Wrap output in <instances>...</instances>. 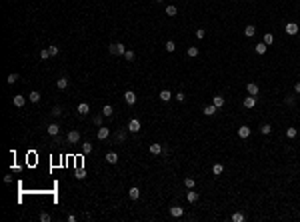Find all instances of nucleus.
<instances>
[{"label": "nucleus", "mask_w": 300, "mask_h": 222, "mask_svg": "<svg viewBox=\"0 0 300 222\" xmlns=\"http://www.w3.org/2000/svg\"><path fill=\"white\" fill-rule=\"evenodd\" d=\"M246 90H248V94H252V96H258V92H260V88H258V84H256V82H248L246 84Z\"/></svg>", "instance_id": "obj_4"}, {"label": "nucleus", "mask_w": 300, "mask_h": 222, "mask_svg": "<svg viewBox=\"0 0 300 222\" xmlns=\"http://www.w3.org/2000/svg\"><path fill=\"white\" fill-rule=\"evenodd\" d=\"M112 114H114V110H112V106H110V104H106L104 108H102V116H108V118H110Z\"/></svg>", "instance_id": "obj_27"}, {"label": "nucleus", "mask_w": 300, "mask_h": 222, "mask_svg": "<svg viewBox=\"0 0 300 222\" xmlns=\"http://www.w3.org/2000/svg\"><path fill=\"white\" fill-rule=\"evenodd\" d=\"M162 154L168 156V154H170V148H168V146H162Z\"/></svg>", "instance_id": "obj_48"}, {"label": "nucleus", "mask_w": 300, "mask_h": 222, "mask_svg": "<svg viewBox=\"0 0 300 222\" xmlns=\"http://www.w3.org/2000/svg\"><path fill=\"white\" fill-rule=\"evenodd\" d=\"M82 152L84 154H90L92 152V142H82Z\"/></svg>", "instance_id": "obj_30"}, {"label": "nucleus", "mask_w": 300, "mask_h": 222, "mask_svg": "<svg viewBox=\"0 0 300 222\" xmlns=\"http://www.w3.org/2000/svg\"><path fill=\"white\" fill-rule=\"evenodd\" d=\"M294 92H298V94H300V82L294 84Z\"/></svg>", "instance_id": "obj_49"}, {"label": "nucleus", "mask_w": 300, "mask_h": 222, "mask_svg": "<svg viewBox=\"0 0 300 222\" xmlns=\"http://www.w3.org/2000/svg\"><path fill=\"white\" fill-rule=\"evenodd\" d=\"M58 132H60V126H58L56 122L48 124V134H50V136H58Z\"/></svg>", "instance_id": "obj_10"}, {"label": "nucleus", "mask_w": 300, "mask_h": 222, "mask_svg": "<svg viewBox=\"0 0 300 222\" xmlns=\"http://www.w3.org/2000/svg\"><path fill=\"white\" fill-rule=\"evenodd\" d=\"M128 130H130V132H134V134H136V132H140V120H138V118H132V120L128 122Z\"/></svg>", "instance_id": "obj_3"}, {"label": "nucleus", "mask_w": 300, "mask_h": 222, "mask_svg": "<svg viewBox=\"0 0 300 222\" xmlns=\"http://www.w3.org/2000/svg\"><path fill=\"white\" fill-rule=\"evenodd\" d=\"M224 102H226L224 96H214V98H212V104H214L216 108H222V106H224Z\"/></svg>", "instance_id": "obj_14"}, {"label": "nucleus", "mask_w": 300, "mask_h": 222, "mask_svg": "<svg viewBox=\"0 0 300 222\" xmlns=\"http://www.w3.org/2000/svg\"><path fill=\"white\" fill-rule=\"evenodd\" d=\"M196 38H198V40H202V38H204V30H202V28H198V30H196Z\"/></svg>", "instance_id": "obj_47"}, {"label": "nucleus", "mask_w": 300, "mask_h": 222, "mask_svg": "<svg viewBox=\"0 0 300 222\" xmlns=\"http://www.w3.org/2000/svg\"><path fill=\"white\" fill-rule=\"evenodd\" d=\"M260 132H262L264 136H266V134H270V132H272V126H270V124H262V126H260Z\"/></svg>", "instance_id": "obj_31"}, {"label": "nucleus", "mask_w": 300, "mask_h": 222, "mask_svg": "<svg viewBox=\"0 0 300 222\" xmlns=\"http://www.w3.org/2000/svg\"><path fill=\"white\" fill-rule=\"evenodd\" d=\"M124 58H126V60H128V62H132V60H134V58H136V54H134L132 50H126V52H124Z\"/></svg>", "instance_id": "obj_35"}, {"label": "nucleus", "mask_w": 300, "mask_h": 222, "mask_svg": "<svg viewBox=\"0 0 300 222\" xmlns=\"http://www.w3.org/2000/svg\"><path fill=\"white\" fill-rule=\"evenodd\" d=\"M188 56H190V58H196V56H198V48H196V46H190V48H188Z\"/></svg>", "instance_id": "obj_34"}, {"label": "nucleus", "mask_w": 300, "mask_h": 222, "mask_svg": "<svg viewBox=\"0 0 300 222\" xmlns=\"http://www.w3.org/2000/svg\"><path fill=\"white\" fill-rule=\"evenodd\" d=\"M164 48H166V52H174V50H176V44H174L172 40H168L166 44H164Z\"/></svg>", "instance_id": "obj_32"}, {"label": "nucleus", "mask_w": 300, "mask_h": 222, "mask_svg": "<svg viewBox=\"0 0 300 222\" xmlns=\"http://www.w3.org/2000/svg\"><path fill=\"white\" fill-rule=\"evenodd\" d=\"M262 42H264V44H266V46H270V44H272V42H274V36H272V34H270V32H266V34H264V38H262Z\"/></svg>", "instance_id": "obj_28"}, {"label": "nucleus", "mask_w": 300, "mask_h": 222, "mask_svg": "<svg viewBox=\"0 0 300 222\" xmlns=\"http://www.w3.org/2000/svg\"><path fill=\"white\" fill-rule=\"evenodd\" d=\"M284 102H286L288 106H294V102H296V98H294V96H286V98H284Z\"/></svg>", "instance_id": "obj_43"}, {"label": "nucleus", "mask_w": 300, "mask_h": 222, "mask_svg": "<svg viewBox=\"0 0 300 222\" xmlns=\"http://www.w3.org/2000/svg\"><path fill=\"white\" fill-rule=\"evenodd\" d=\"M28 100H30V102H38V100H40V92H38V90H32L30 94H28Z\"/></svg>", "instance_id": "obj_24"}, {"label": "nucleus", "mask_w": 300, "mask_h": 222, "mask_svg": "<svg viewBox=\"0 0 300 222\" xmlns=\"http://www.w3.org/2000/svg\"><path fill=\"white\" fill-rule=\"evenodd\" d=\"M158 98H160L162 102H168V100H172V92L170 90H162L160 94H158Z\"/></svg>", "instance_id": "obj_13"}, {"label": "nucleus", "mask_w": 300, "mask_h": 222, "mask_svg": "<svg viewBox=\"0 0 300 222\" xmlns=\"http://www.w3.org/2000/svg\"><path fill=\"white\" fill-rule=\"evenodd\" d=\"M40 220H42V222H50V214L42 212V214H40Z\"/></svg>", "instance_id": "obj_46"}, {"label": "nucleus", "mask_w": 300, "mask_h": 222, "mask_svg": "<svg viewBox=\"0 0 300 222\" xmlns=\"http://www.w3.org/2000/svg\"><path fill=\"white\" fill-rule=\"evenodd\" d=\"M296 134H298L296 128H288V130H286V136L288 138H296Z\"/></svg>", "instance_id": "obj_39"}, {"label": "nucleus", "mask_w": 300, "mask_h": 222, "mask_svg": "<svg viewBox=\"0 0 300 222\" xmlns=\"http://www.w3.org/2000/svg\"><path fill=\"white\" fill-rule=\"evenodd\" d=\"M174 98H176L178 102H184V98H186V94H184V92H178V94L174 96Z\"/></svg>", "instance_id": "obj_45"}, {"label": "nucleus", "mask_w": 300, "mask_h": 222, "mask_svg": "<svg viewBox=\"0 0 300 222\" xmlns=\"http://www.w3.org/2000/svg\"><path fill=\"white\" fill-rule=\"evenodd\" d=\"M12 102H14V106H16V108H22V106L26 104V98H24L22 94H16L14 98H12Z\"/></svg>", "instance_id": "obj_6"}, {"label": "nucleus", "mask_w": 300, "mask_h": 222, "mask_svg": "<svg viewBox=\"0 0 300 222\" xmlns=\"http://www.w3.org/2000/svg\"><path fill=\"white\" fill-rule=\"evenodd\" d=\"M76 112H78L80 116H86L90 112V106L86 104V102H82V104H78V108H76Z\"/></svg>", "instance_id": "obj_7"}, {"label": "nucleus", "mask_w": 300, "mask_h": 222, "mask_svg": "<svg viewBox=\"0 0 300 222\" xmlns=\"http://www.w3.org/2000/svg\"><path fill=\"white\" fill-rule=\"evenodd\" d=\"M254 50H256V54H266V50H268V46H266L264 42H258V44L254 46Z\"/></svg>", "instance_id": "obj_18"}, {"label": "nucleus", "mask_w": 300, "mask_h": 222, "mask_svg": "<svg viewBox=\"0 0 300 222\" xmlns=\"http://www.w3.org/2000/svg\"><path fill=\"white\" fill-rule=\"evenodd\" d=\"M92 122H94L96 126H102V116H100V114H96L94 118H92Z\"/></svg>", "instance_id": "obj_41"}, {"label": "nucleus", "mask_w": 300, "mask_h": 222, "mask_svg": "<svg viewBox=\"0 0 300 222\" xmlns=\"http://www.w3.org/2000/svg\"><path fill=\"white\" fill-rule=\"evenodd\" d=\"M52 116H54V118L62 116V108H60V106H54V108H52Z\"/></svg>", "instance_id": "obj_38"}, {"label": "nucleus", "mask_w": 300, "mask_h": 222, "mask_svg": "<svg viewBox=\"0 0 300 222\" xmlns=\"http://www.w3.org/2000/svg\"><path fill=\"white\" fill-rule=\"evenodd\" d=\"M186 198H188V202H198V192H194V190H188L186 192Z\"/></svg>", "instance_id": "obj_21"}, {"label": "nucleus", "mask_w": 300, "mask_h": 222, "mask_svg": "<svg viewBox=\"0 0 300 222\" xmlns=\"http://www.w3.org/2000/svg\"><path fill=\"white\" fill-rule=\"evenodd\" d=\"M216 110H218V108H216L214 104L204 106V116H214V114H216Z\"/></svg>", "instance_id": "obj_16"}, {"label": "nucleus", "mask_w": 300, "mask_h": 222, "mask_svg": "<svg viewBox=\"0 0 300 222\" xmlns=\"http://www.w3.org/2000/svg\"><path fill=\"white\" fill-rule=\"evenodd\" d=\"M106 162H108V164H116V162H118V154L116 152H108L106 154Z\"/></svg>", "instance_id": "obj_20"}, {"label": "nucleus", "mask_w": 300, "mask_h": 222, "mask_svg": "<svg viewBox=\"0 0 300 222\" xmlns=\"http://www.w3.org/2000/svg\"><path fill=\"white\" fill-rule=\"evenodd\" d=\"M230 218H232V222H244V220H246V216H244L242 212H234Z\"/></svg>", "instance_id": "obj_23"}, {"label": "nucleus", "mask_w": 300, "mask_h": 222, "mask_svg": "<svg viewBox=\"0 0 300 222\" xmlns=\"http://www.w3.org/2000/svg\"><path fill=\"white\" fill-rule=\"evenodd\" d=\"M80 138H82V136H80V132H78V130H70V132H68V136H66L68 144H78V142H80Z\"/></svg>", "instance_id": "obj_2"}, {"label": "nucleus", "mask_w": 300, "mask_h": 222, "mask_svg": "<svg viewBox=\"0 0 300 222\" xmlns=\"http://www.w3.org/2000/svg\"><path fill=\"white\" fill-rule=\"evenodd\" d=\"M176 12H178V10H176V6H174V4L166 6V14H168V16H176Z\"/></svg>", "instance_id": "obj_33"}, {"label": "nucleus", "mask_w": 300, "mask_h": 222, "mask_svg": "<svg viewBox=\"0 0 300 222\" xmlns=\"http://www.w3.org/2000/svg\"><path fill=\"white\" fill-rule=\"evenodd\" d=\"M124 52H126V48H124V44H120V42H116V54H120V56H124Z\"/></svg>", "instance_id": "obj_36"}, {"label": "nucleus", "mask_w": 300, "mask_h": 222, "mask_svg": "<svg viewBox=\"0 0 300 222\" xmlns=\"http://www.w3.org/2000/svg\"><path fill=\"white\" fill-rule=\"evenodd\" d=\"M222 172H224V166H222V164H214V166H212V174L220 176Z\"/></svg>", "instance_id": "obj_25"}, {"label": "nucleus", "mask_w": 300, "mask_h": 222, "mask_svg": "<svg viewBox=\"0 0 300 222\" xmlns=\"http://www.w3.org/2000/svg\"><path fill=\"white\" fill-rule=\"evenodd\" d=\"M256 106V96H246V98H244V108H254Z\"/></svg>", "instance_id": "obj_9"}, {"label": "nucleus", "mask_w": 300, "mask_h": 222, "mask_svg": "<svg viewBox=\"0 0 300 222\" xmlns=\"http://www.w3.org/2000/svg\"><path fill=\"white\" fill-rule=\"evenodd\" d=\"M124 100H126V104L132 106L134 102H136V94H134L132 90H126V92H124Z\"/></svg>", "instance_id": "obj_5"}, {"label": "nucleus", "mask_w": 300, "mask_h": 222, "mask_svg": "<svg viewBox=\"0 0 300 222\" xmlns=\"http://www.w3.org/2000/svg\"><path fill=\"white\" fill-rule=\"evenodd\" d=\"M108 136H110V130H108V128H104V126L98 128V140H106Z\"/></svg>", "instance_id": "obj_11"}, {"label": "nucleus", "mask_w": 300, "mask_h": 222, "mask_svg": "<svg viewBox=\"0 0 300 222\" xmlns=\"http://www.w3.org/2000/svg\"><path fill=\"white\" fill-rule=\"evenodd\" d=\"M170 216H172V218H180V216H184V208L172 206V208H170Z\"/></svg>", "instance_id": "obj_8"}, {"label": "nucleus", "mask_w": 300, "mask_h": 222, "mask_svg": "<svg viewBox=\"0 0 300 222\" xmlns=\"http://www.w3.org/2000/svg\"><path fill=\"white\" fill-rule=\"evenodd\" d=\"M148 150H150V154H156L158 156V154H162V144H150Z\"/></svg>", "instance_id": "obj_19"}, {"label": "nucleus", "mask_w": 300, "mask_h": 222, "mask_svg": "<svg viewBox=\"0 0 300 222\" xmlns=\"http://www.w3.org/2000/svg\"><path fill=\"white\" fill-rule=\"evenodd\" d=\"M298 30H300V28H298V24H296V22H288V24L284 26V32H286L288 36H296V34H298Z\"/></svg>", "instance_id": "obj_1"}, {"label": "nucleus", "mask_w": 300, "mask_h": 222, "mask_svg": "<svg viewBox=\"0 0 300 222\" xmlns=\"http://www.w3.org/2000/svg\"><path fill=\"white\" fill-rule=\"evenodd\" d=\"M184 186H186V188H188V190H192V188L196 186V182H194V178H190V176H188V178H184Z\"/></svg>", "instance_id": "obj_26"}, {"label": "nucleus", "mask_w": 300, "mask_h": 222, "mask_svg": "<svg viewBox=\"0 0 300 222\" xmlns=\"http://www.w3.org/2000/svg\"><path fill=\"white\" fill-rule=\"evenodd\" d=\"M40 58H42V60L50 58V50H48V48H42V50H40Z\"/></svg>", "instance_id": "obj_37"}, {"label": "nucleus", "mask_w": 300, "mask_h": 222, "mask_svg": "<svg viewBox=\"0 0 300 222\" xmlns=\"http://www.w3.org/2000/svg\"><path fill=\"white\" fill-rule=\"evenodd\" d=\"M56 86H58L60 90H64V88H66V86H68V78H66V76L58 78V80H56Z\"/></svg>", "instance_id": "obj_22"}, {"label": "nucleus", "mask_w": 300, "mask_h": 222, "mask_svg": "<svg viewBox=\"0 0 300 222\" xmlns=\"http://www.w3.org/2000/svg\"><path fill=\"white\" fill-rule=\"evenodd\" d=\"M156 2H162V0H156Z\"/></svg>", "instance_id": "obj_50"}, {"label": "nucleus", "mask_w": 300, "mask_h": 222, "mask_svg": "<svg viewBox=\"0 0 300 222\" xmlns=\"http://www.w3.org/2000/svg\"><path fill=\"white\" fill-rule=\"evenodd\" d=\"M48 50H50V56H56V54L60 52V48H58V46H54V44H52V46H48Z\"/></svg>", "instance_id": "obj_40"}, {"label": "nucleus", "mask_w": 300, "mask_h": 222, "mask_svg": "<svg viewBox=\"0 0 300 222\" xmlns=\"http://www.w3.org/2000/svg\"><path fill=\"white\" fill-rule=\"evenodd\" d=\"M124 138H126V132H124V130H120V132H116V140H118V142H122Z\"/></svg>", "instance_id": "obj_42"}, {"label": "nucleus", "mask_w": 300, "mask_h": 222, "mask_svg": "<svg viewBox=\"0 0 300 222\" xmlns=\"http://www.w3.org/2000/svg\"><path fill=\"white\" fill-rule=\"evenodd\" d=\"M238 136H240V138H248V136H250V128H248V126H240V128H238Z\"/></svg>", "instance_id": "obj_17"}, {"label": "nucleus", "mask_w": 300, "mask_h": 222, "mask_svg": "<svg viewBox=\"0 0 300 222\" xmlns=\"http://www.w3.org/2000/svg\"><path fill=\"white\" fill-rule=\"evenodd\" d=\"M254 34H256V28H254L252 24H248L246 28H244V36H246V38H252Z\"/></svg>", "instance_id": "obj_15"}, {"label": "nucleus", "mask_w": 300, "mask_h": 222, "mask_svg": "<svg viewBox=\"0 0 300 222\" xmlns=\"http://www.w3.org/2000/svg\"><path fill=\"white\" fill-rule=\"evenodd\" d=\"M6 82H8L10 86H12V84H16V82H18V74H16V72H12V74H8Z\"/></svg>", "instance_id": "obj_29"}, {"label": "nucleus", "mask_w": 300, "mask_h": 222, "mask_svg": "<svg viewBox=\"0 0 300 222\" xmlns=\"http://www.w3.org/2000/svg\"><path fill=\"white\" fill-rule=\"evenodd\" d=\"M128 196L132 198V200H138V198H140V188H138V186H132V188L128 190Z\"/></svg>", "instance_id": "obj_12"}, {"label": "nucleus", "mask_w": 300, "mask_h": 222, "mask_svg": "<svg viewBox=\"0 0 300 222\" xmlns=\"http://www.w3.org/2000/svg\"><path fill=\"white\" fill-rule=\"evenodd\" d=\"M84 176H86V170H84V168H78V170H76V178H84Z\"/></svg>", "instance_id": "obj_44"}]
</instances>
